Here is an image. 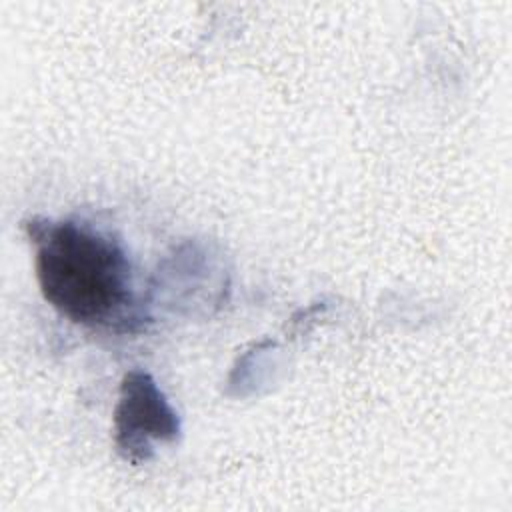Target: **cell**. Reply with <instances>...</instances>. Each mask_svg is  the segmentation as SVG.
<instances>
[{
  "mask_svg": "<svg viewBox=\"0 0 512 512\" xmlns=\"http://www.w3.org/2000/svg\"><path fill=\"white\" fill-rule=\"evenodd\" d=\"M114 432L118 452L130 462L148 460L156 442H174L180 436V418L148 372L130 370L122 378Z\"/></svg>",
  "mask_w": 512,
  "mask_h": 512,
  "instance_id": "cell-2",
  "label": "cell"
},
{
  "mask_svg": "<svg viewBox=\"0 0 512 512\" xmlns=\"http://www.w3.org/2000/svg\"><path fill=\"white\" fill-rule=\"evenodd\" d=\"M36 278L46 302L74 324L136 332L148 320L120 240L86 220L32 218Z\"/></svg>",
  "mask_w": 512,
  "mask_h": 512,
  "instance_id": "cell-1",
  "label": "cell"
}]
</instances>
